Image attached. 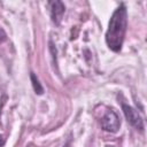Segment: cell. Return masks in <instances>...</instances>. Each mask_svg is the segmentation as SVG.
I'll use <instances>...</instances> for the list:
<instances>
[{"instance_id": "obj_1", "label": "cell", "mask_w": 147, "mask_h": 147, "mask_svg": "<svg viewBox=\"0 0 147 147\" xmlns=\"http://www.w3.org/2000/svg\"><path fill=\"white\" fill-rule=\"evenodd\" d=\"M127 29V10L124 3H121L111 14L108 29L106 31V44L108 48L115 53L122 49L125 33Z\"/></svg>"}, {"instance_id": "obj_2", "label": "cell", "mask_w": 147, "mask_h": 147, "mask_svg": "<svg viewBox=\"0 0 147 147\" xmlns=\"http://www.w3.org/2000/svg\"><path fill=\"white\" fill-rule=\"evenodd\" d=\"M100 123H101V127L105 131L115 133L118 131V129L121 126V118L114 109H108L106 111V114L102 116Z\"/></svg>"}, {"instance_id": "obj_3", "label": "cell", "mask_w": 147, "mask_h": 147, "mask_svg": "<svg viewBox=\"0 0 147 147\" xmlns=\"http://www.w3.org/2000/svg\"><path fill=\"white\" fill-rule=\"evenodd\" d=\"M122 110H123V114H124L126 121L132 126H134L136 129H138L140 131L144 130V119L140 116V114L138 113V110H136L133 107L125 105V103H122Z\"/></svg>"}, {"instance_id": "obj_4", "label": "cell", "mask_w": 147, "mask_h": 147, "mask_svg": "<svg viewBox=\"0 0 147 147\" xmlns=\"http://www.w3.org/2000/svg\"><path fill=\"white\" fill-rule=\"evenodd\" d=\"M49 6H51V17H52V21L55 23V24H60L61 20H62V16L65 11V7L63 5V2L61 1H52L49 2Z\"/></svg>"}, {"instance_id": "obj_5", "label": "cell", "mask_w": 147, "mask_h": 147, "mask_svg": "<svg viewBox=\"0 0 147 147\" xmlns=\"http://www.w3.org/2000/svg\"><path fill=\"white\" fill-rule=\"evenodd\" d=\"M30 77H31V82H32V86H33L34 92H36L37 94H42V93H44V87H42L41 84L39 83V79L37 78V76H36L33 72H31Z\"/></svg>"}, {"instance_id": "obj_6", "label": "cell", "mask_w": 147, "mask_h": 147, "mask_svg": "<svg viewBox=\"0 0 147 147\" xmlns=\"http://www.w3.org/2000/svg\"><path fill=\"white\" fill-rule=\"evenodd\" d=\"M7 39V36H6V32L1 29V26H0V44L1 42H3L5 40Z\"/></svg>"}]
</instances>
